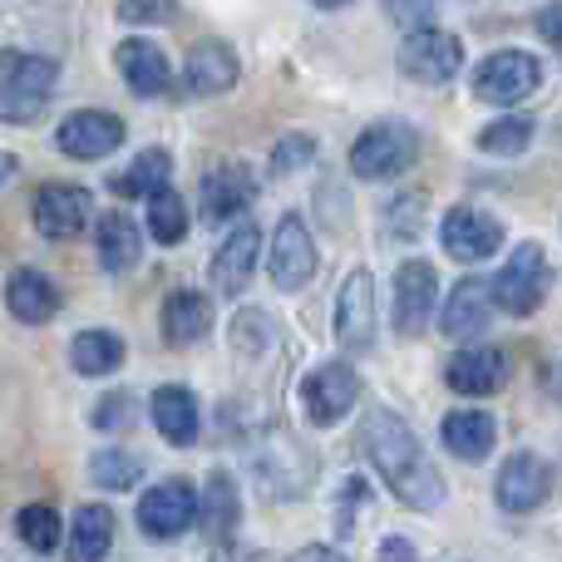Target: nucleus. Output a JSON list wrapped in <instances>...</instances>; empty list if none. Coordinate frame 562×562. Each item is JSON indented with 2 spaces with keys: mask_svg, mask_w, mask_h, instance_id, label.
Listing matches in <instances>:
<instances>
[{
  "mask_svg": "<svg viewBox=\"0 0 562 562\" xmlns=\"http://www.w3.org/2000/svg\"><path fill=\"white\" fill-rule=\"evenodd\" d=\"M360 454L366 464L380 474V484L400 498L405 508H419V514H435L445 504V479L429 464L419 435L395 415V409L375 405L366 419H360Z\"/></svg>",
  "mask_w": 562,
  "mask_h": 562,
  "instance_id": "nucleus-1",
  "label": "nucleus"
},
{
  "mask_svg": "<svg viewBox=\"0 0 562 562\" xmlns=\"http://www.w3.org/2000/svg\"><path fill=\"white\" fill-rule=\"evenodd\" d=\"M59 85V65L49 55H0V124H35Z\"/></svg>",
  "mask_w": 562,
  "mask_h": 562,
  "instance_id": "nucleus-2",
  "label": "nucleus"
},
{
  "mask_svg": "<svg viewBox=\"0 0 562 562\" xmlns=\"http://www.w3.org/2000/svg\"><path fill=\"white\" fill-rule=\"evenodd\" d=\"M419 158V128L405 119H380L366 134L350 144V173L366 178V183H390V178H405Z\"/></svg>",
  "mask_w": 562,
  "mask_h": 562,
  "instance_id": "nucleus-3",
  "label": "nucleus"
},
{
  "mask_svg": "<svg viewBox=\"0 0 562 562\" xmlns=\"http://www.w3.org/2000/svg\"><path fill=\"white\" fill-rule=\"evenodd\" d=\"M395 65H400V75L419 79V85H449V79L464 69V40L439 30V25L405 30Z\"/></svg>",
  "mask_w": 562,
  "mask_h": 562,
  "instance_id": "nucleus-4",
  "label": "nucleus"
},
{
  "mask_svg": "<svg viewBox=\"0 0 562 562\" xmlns=\"http://www.w3.org/2000/svg\"><path fill=\"white\" fill-rule=\"evenodd\" d=\"M543 89V65L528 49H494L474 69V94L484 104H524Z\"/></svg>",
  "mask_w": 562,
  "mask_h": 562,
  "instance_id": "nucleus-5",
  "label": "nucleus"
},
{
  "mask_svg": "<svg viewBox=\"0 0 562 562\" xmlns=\"http://www.w3.org/2000/svg\"><path fill=\"white\" fill-rule=\"evenodd\" d=\"M548 281H553V272H548V252L538 243H524V247H514V257H508L504 272H498L494 301L508 311V316H533L548 296Z\"/></svg>",
  "mask_w": 562,
  "mask_h": 562,
  "instance_id": "nucleus-6",
  "label": "nucleus"
},
{
  "mask_svg": "<svg viewBox=\"0 0 562 562\" xmlns=\"http://www.w3.org/2000/svg\"><path fill=\"white\" fill-rule=\"evenodd\" d=\"M356 400H360V375L346 360H326V366H316L301 380V409H306V419L321 429L346 419L350 409H356Z\"/></svg>",
  "mask_w": 562,
  "mask_h": 562,
  "instance_id": "nucleus-7",
  "label": "nucleus"
},
{
  "mask_svg": "<svg viewBox=\"0 0 562 562\" xmlns=\"http://www.w3.org/2000/svg\"><path fill=\"white\" fill-rule=\"evenodd\" d=\"M198 498L203 494L188 479H164V484H154L138 498V528L148 538H158V543H168V538H178L183 528L198 524Z\"/></svg>",
  "mask_w": 562,
  "mask_h": 562,
  "instance_id": "nucleus-8",
  "label": "nucleus"
},
{
  "mask_svg": "<svg viewBox=\"0 0 562 562\" xmlns=\"http://www.w3.org/2000/svg\"><path fill=\"white\" fill-rule=\"evenodd\" d=\"M439 243H445V252L454 257V262H484V257L498 252V243H504V223L498 217H488L484 207H449L445 223H439Z\"/></svg>",
  "mask_w": 562,
  "mask_h": 562,
  "instance_id": "nucleus-9",
  "label": "nucleus"
},
{
  "mask_svg": "<svg viewBox=\"0 0 562 562\" xmlns=\"http://www.w3.org/2000/svg\"><path fill=\"white\" fill-rule=\"evenodd\" d=\"M119 144H124V119L104 114V109H75V114H65V124H59V134H55L59 154L79 158V164L109 158Z\"/></svg>",
  "mask_w": 562,
  "mask_h": 562,
  "instance_id": "nucleus-10",
  "label": "nucleus"
},
{
  "mask_svg": "<svg viewBox=\"0 0 562 562\" xmlns=\"http://www.w3.org/2000/svg\"><path fill=\"white\" fill-rule=\"evenodd\" d=\"M316 262L321 257H316V243H311V227L296 213H286L272 233V262H267V272H272L281 291H301L316 277Z\"/></svg>",
  "mask_w": 562,
  "mask_h": 562,
  "instance_id": "nucleus-11",
  "label": "nucleus"
},
{
  "mask_svg": "<svg viewBox=\"0 0 562 562\" xmlns=\"http://www.w3.org/2000/svg\"><path fill=\"white\" fill-rule=\"evenodd\" d=\"M94 223V198L75 183H49L35 193V227L49 243H69Z\"/></svg>",
  "mask_w": 562,
  "mask_h": 562,
  "instance_id": "nucleus-12",
  "label": "nucleus"
},
{
  "mask_svg": "<svg viewBox=\"0 0 562 562\" xmlns=\"http://www.w3.org/2000/svg\"><path fill=\"white\" fill-rule=\"evenodd\" d=\"M336 340L356 356L375 346V281L370 272H350L346 286L336 291Z\"/></svg>",
  "mask_w": 562,
  "mask_h": 562,
  "instance_id": "nucleus-13",
  "label": "nucleus"
},
{
  "mask_svg": "<svg viewBox=\"0 0 562 562\" xmlns=\"http://www.w3.org/2000/svg\"><path fill=\"white\" fill-rule=\"evenodd\" d=\"M435 301H439V277L435 267L419 257V262H405L395 272V330L400 336H419L435 316Z\"/></svg>",
  "mask_w": 562,
  "mask_h": 562,
  "instance_id": "nucleus-14",
  "label": "nucleus"
},
{
  "mask_svg": "<svg viewBox=\"0 0 562 562\" xmlns=\"http://www.w3.org/2000/svg\"><path fill=\"white\" fill-rule=\"evenodd\" d=\"M114 65L119 75H124V85L134 89L138 99H164L168 89H173V65H168V55L154 45V40L144 35H128L119 40L114 49Z\"/></svg>",
  "mask_w": 562,
  "mask_h": 562,
  "instance_id": "nucleus-15",
  "label": "nucleus"
},
{
  "mask_svg": "<svg viewBox=\"0 0 562 562\" xmlns=\"http://www.w3.org/2000/svg\"><path fill=\"white\" fill-rule=\"evenodd\" d=\"M243 79V65H237V49L223 45V40H198L193 55L183 65V94L193 99H217Z\"/></svg>",
  "mask_w": 562,
  "mask_h": 562,
  "instance_id": "nucleus-16",
  "label": "nucleus"
},
{
  "mask_svg": "<svg viewBox=\"0 0 562 562\" xmlns=\"http://www.w3.org/2000/svg\"><path fill=\"white\" fill-rule=\"evenodd\" d=\"M257 198V173L247 164H217L213 173L203 178V223H233L252 207Z\"/></svg>",
  "mask_w": 562,
  "mask_h": 562,
  "instance_id": "nucleus-17",
  "label": "nucleus"
},
{
  "mask_svg": "<svg viewBox=\"0 0 562 562\" xmlns=\"http://www.w3.org/2000/svg\"><path fill=\"white\" fill-rule=\"evenodd\" d=\"M488 321H494V286L479 277H464L454 291H449L445 311H439V330H445L449 340H474L488 330Z\"/></svg>",
  "mask_w": 562,
  "mask_h": 562,
  "instance_id": "nucleus-18",
  "label": "nucleus"
},
{
  "mask_svg": "<svg viewBox=\"0 0 562 562\" xmlns=\"http://www.w3.org/2000/svg\"><path fill=\"white\" fill-rule=\"evenodd\" d=\"M548 494H553V474H548V464L538 454H514L504 469H498L494 498H498V508H508V514H533Z\"/></svg>",
  "mask_w": 562,
  "mask_h": 562,
  "instance_id": "nucleus-19",
  "label": "nucleus"
},
{
  "mask_svg": "<svg viewBox=\"0 0 562 562\" xmlns=\"http://www.w3.org/2000/svg\"><path fill=\"white\" fill-rule=\"evenodd\" d=\"M257 262H262V233H257L252 223H243L233 237H223V247H217L213 286L223 291V296H243L247 281L257 277Z\"/></svg>",
  "mask_w": 562,
  "mask_h": 562,
  "instance_id": "nucleus-20",
  "label": "nucleus"
},
{
  "mask_svg": "<svg viewBox=\"0 0 562 562\" xmlns=\"http://www.w3.org/2000/svg\"><path fill=\"white\" fill-rule=\"evenodd\" d=\"M148 415H154L158 435L173 449L198 445V429H203V415H198V395L183 385H158L154 400H148Z\"/></svg>",
  "mask_w": 562,
  "mask_h": 562,
  "instance_id": "nucleus-21",
  "label": "nucleus"
},
{
  "mask_svg": "<svg viewBox=\"0 0 562 562\" xmlns=\"http://www.w3.org/2000/svg\"><path fill=\"white\" fill-rule=\"evenodd\" d=\"M237 518H243V498H237V479L227 469H213L198 498V528H203L213 543H227L237 533Z\"/></svg>",
  "mask_w": 562,
  "mask_h": 562,
  "instance_id": "nucleus-22",
  "label": "nucleus"
},
{
  "mask_svg": "<svg viewBox=\"0 0 562 562\" xmlns=\"http://www.w3.org/2000/svg\"><path fill=\"white\" fill-rule=\"evenodd\" d=\"M94 252H99V267H104L109 277H119L138 262V252H144V233H138V223L128 213H104L99 227H94Z\"/></svg>",
  "mask_w": 562,
  "mask_h": 562,
  "instance_id": "nucleus-23",
  "label": "nucleus"
},
{
  "mask_svg": "<svg viewBox=\"0 0 562 562\" xmlns=\"http://www.w3.org/2000/svg\"><path fill=\"white\" fill-rule=\"evenodd\" d=\"M504 370L508 366L494 346H469L449 360L445 380H449V390H459V395H494V390L504 385Z\"/></svg>",
  "mask_w": 562,
  "mask_h": 562,
  "instance_id": "nucleus-24",
  "label": "nucleus"
},
{
  "mask_svg": "<svg viewBox=\"0 0 562 562\" xmlns=\"http://www.w3.org/2000/svg\"><path fill=\"white\" fill-rule=\"evenodd\" d=\"M5 306H10V316L25 321V326H45V321H55V311H59V291L49 277L20 267V272L5 281Z\"/></svg>",
  "mask_w": 562,
  "mask_h": 562,
  "instance_id": "nucleus-25",
  "label": "nucleus"
},
{
  "mask_svg": "<svg viewBox=\"0 0 562 562\" xmlns=\"http://www.w3.org/2000/svg\"><path fill=\"white\" fill-rule=\"evenodd\" d=\"M445 449L449 454H459L464 464H479V459H488V449H494L498 439V425L494 415H484V409H454V415H445Z\"/></svg>",
  "mask_w": 562,
  "mask_h": 562,
  "instance_id": "nucleus-26",
  "label": "nucleus"
},
{
  "mask_svg": "<svg viewBox=\"0 0 562 562\" xmlns=\"http://www.w3.org/2000/svg\"><path fill=\"white\" fill-rule=\"evenodd\" d=\"M213 330V301L203 291H173L164 301V340L168 346H193Z\"/></svg>",
  "mask_w": 562,
  "mask_h": 562,
  "instance_id": "nucleus-27",
  "label": "nucleus"
},
{
  "mask_svg": "<svg viewBox=\"0 0 562 562\" xmlns=\"http://www.w3.org/2000/svg\"><path fill=\"white\" fill-rule=\"evenodd\" d=\"M114 548V514L104 504H85L65 538V562H104Z\"/></svg>",
  "mask_w": 562,
  "mask_h": 562,
  "instance_id": "nucleus-28",
  "label": "nucleus"
},
{
  "mask_svg": "<svg viewBox=\"0 0 562 562\" xmlns=\"http://www.w3.org/2000/svg\"><path fill=\"white\" fill-rule=\"evenodd\" d=\"M252 469H257V479H262V484L277 494V488H281V469H291L301 484H311V474H316V459H311L291 435H272L262 445V454L252 459Z\"/></svg>",
  "mask_w": 562,
  "mask_h": 562,
  "instance_id": "nucleus-29",
  "label": "nucleus"
},
{
  "mask_svg": "<svg viewBox=\"0 0 562 562\" xmlns=\"http://www.w3.org/2000/svg\"><path fill=\"white\" fill-rule=\"evenodd\" d=\"M69 360H75L79 375H114L124 366V340L114 330H79L69 340Z\"/></svg>",
  "mask_w": 562,
  "mask_h": 562,
  "instance_id": "nucleus-30",
  "label": "nucleus"
},
{
  "mask_svg": "<svg viewBox=\"0 0 562 562\" xmlns=\"http://www.w3.org/2000/svg\"><path fill=\"white\" fill-rule=\"evenodd\" d=\"M168 178H173V158H168V148H144V154L114 178V193L119 198H154L158 188H168Z\"/></svg>",
  "mask_w": 562,
  "mask_h": 562,
  "instance_id": "nucleus-31",
  "label": "nucleus"
},
{
  "mask_svg": "<svg viewBox=\"0 0 562 562\" xmlns=\"http://www.w3.org/2000/svg\"><path fill=\"white\" fill-rule=\"evenodd\" d=\"M148 233H154V243H164V247L183 243V237H188L183 193H173V188H158V193L148 198Z\"/></svg>",
  "mask_w": 562,
  "mask_h": 562,
  "instance_id": "nucleus-32",
  "label": "nucleus"
},
{
  "mask_svg": "<svg viewBox=\"0 0 562 562\" xmlns=\"http://www.w3.org/2000/svg\"><path fill=\"white\" fill-rule=\"evenodd\" d=\"M528 144H533V119H524V114H504L479 134V148L494 158H518Z\"/></svg>",
  "mask_w": 562,
  "mask_h": 562,
  "instance_id": "nucleus-33",
  "label": "nucleus"
},
{
  "mask_svg": "<svg viewBox=\"0 0 562 562\" xmlns=\"http://www.w3.org/2000/svg\"><path fill=\"white\" fill-rule=\"evenodd\" d=\"M89 479H94L99 488L124 494V488H134L138 479H144V459L124 454V449H104V454H94V464H89Z\"/></svg>",
  "mask_w": 562,
  "mask_h": 562,
  "instance_id": "nucleus-34",
  "label": "nucleus"
},
{
  "mask_svg": "<svg viewBox=\"0 0 562 562\" xmlns=\"http://www.w3.org/2000/svg\"><path fill=\"white\" fill-rule=\"evenodd\" d=\"M15 533L25 538L35 553H55L65 528H59V514L49 504H30V508H20V514H15Z\"/></svg>",
  "mask_w": 562,
  "mask_h": 562,
  "instance_id": "nucleus-35",
  "label": "nucleus"
},
{
  "mask_svg": "<svg viewBox=\"0 0 562 562\" xmlns=\"http://www.w3.org/2000/svg\"><path fill=\"white\" fill-rule=\"evenodd\" d=\"M425 203H429L425 193H400L395 203H390V213H385L390 233L405 237V243H409V237H419V227H425V223H419V217H425Z\"/></svg>",
  "mask_w": 562,
  "mask_h": 562,
  "instance_id": "nucleus-36",
  "label": "nucleus"
},
{
  "mask_svg": "<svg viewBox=\"0 0 562 562\" xmlns=\"http://www.w3.org/2000/svg\"><path fill=\"white\" fill-rule=\"evenodd\" d=\"M311 158H316V138H311V134H286L272 148V173L286 178V173H296V168H306Z\"/></svg>",
  "mask_w": 562,
  "mask_h": 562,
  "instance_id": "nucleus-37",
  "label": "nucleus"
},
{
  "mask_svg": "<svg viewBox=\"0 0 562 562\" xmlns=\"http://www.w3.org/2000/svg\"><path fill=\"white\" fill-rule=\"evenodd\" d=\"M178 15V0H119L124 25H168Z\"/></svg>",
  "mask_w": 562,
  "mask_h": 562,
  "instance_id": "nucleus-38",
  "label": "nucleus"
},
{
  "mask_svg": "<svg viewBox=\"0 0 562 562\" xmlns=\"http://www.w3.org/2000/svg\"><path fill=\"white\" fill-rule=\"evenodd\" d=\"M385 15L395 20L400 30H419V25H435L439 15V0H380Z\"/></svg>",
  "mask_w": 562,
  "mask_h": 562,
  "instance_id": "nucleus-39",
  "label": "nucleus"
},
{
  "mask_svg": "<svg viewBox=\"0 0 562 562\" xmlns=\"http://www.w3.org/2000/svg\"><path fill=\"white\" fill-rule=\"evenodd\" d=\"M134 425V395H104L94 405V429H128Z\"/></svg>",
  "mask_w": 562,
  "mask_h": 562,
  "instance_id": "nucleus-40",
  "label": "nucleus"
},
{
  "mask_svg": "<svg viewBox=\"0 0 562 562\" xmlns=\"http://www.w3.org/2000/svg\"><path fill=\"white\" fill-rule=\"evenodd\" d=\"M533 30L562 55V0H548V5L538 10V15H533Z\"/></svg>",
  "mask_w": 562,
  "mask_h": 562,
  "instance_id": "nucleus-41",
  "label": "nucleus"
},
{
  "mask_svg": "<svg viewBox=\"0 0 562 562\" xmlns=\"http://www.w3.org/2000/svg\"><path fill=\"white\" fill-rule=\"evenodd\" d=\"M207 562H257V548H243V543H233V538H227V543L213 548V558H207Z\"/></svg>",
  "mask_w": 562,
  "mask_h": 562,
  "instance_id": "nucleus-42",
  "label": "nucleus"
},
{
  "mask_svg": "<svg viewBox=\"0 0 562 562\" xmlns=\"http://www.w3.org/2000/svg\"><path fill=\"white\" fill-rule=\"evenodd\" d=\"M380 562H415V553H409L405 538H385L380 543Z\"/></svg>",
  "mask_w": 562,
  "mask_h": 562,
  "instance_id": "nucleus-43",
  "label": "nucleus"
},
{
  "mask_svg": "<svg viewBox=\"0 0 562 562\" xmlns=\"http://www.w3.org/2000/svg\"><path fill=\"white\" fill-rule=\"evenodd\" d=\"M291 562H346L340 553H330V548H306V553H296Z\"/></svg>",
  "mask_w": 562,
  "mask_h": 562,
  "instance_id": "nucleus-44",
  "label": "nucleus"
},
{
  "mask_svg": "<svg viewBox=\"0 0 562 562\" xmlns=\"http://www.w3.org/2000/svg\"><path fill=\"white\" fill-rule=\"evenodd\" d=\"M15 178V154H0V188Z\"/></svg>",
  "mask_w": 562,
  "mask_h": 562,
  "instance_id": "nucleus-45",
  "label": "nucleus"
},
{
  "mask_svg": "<svg viewBox=\"0 0 562 562\" xmlns=\"http://www.w3.org/2000/svg\"><path fill=\"white\" fill-rule=\"evenodd\" d=\"M316 10H340V5H350V0H311Z\"/></svg>",
  "mask_w": 562,
  "mask_h": 562,
  "instance_id": "nucleus-46",
  "label": "nucleus"
},
{
  "mask_svg": "<svg viewBox=\"0 0 562 562\" xmlns=\"http://www.w3.org/2000/svg\"><path fill=\"white\" fill-rule=\"evenodd\" d=\"M558 395H562V366H558Z\"/></svg>",
  "mask_w": 562,
  "mask_h": 562,
  "instance_id": "nucleus-47",
  "label": "nucleus"
}]
</instances>
